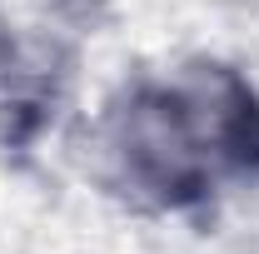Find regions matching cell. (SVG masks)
<instances>
[{
  "instance_id": "6da1fadb",
  "label": "cell",
  "mask_w": 259,
  "mask_h": 254,
  "mask_svg": "<svg viewBox=\"0 0 259 254\" xmlns=\"http://www.w3.org/2000/svg\"><path fill=\"white\" fill-rule=\"evenodd\" d=\"M254 145V105L225 75L130 90L105 115V159L120 185L180 204Z\"/></svg>"
}]
</instances>
